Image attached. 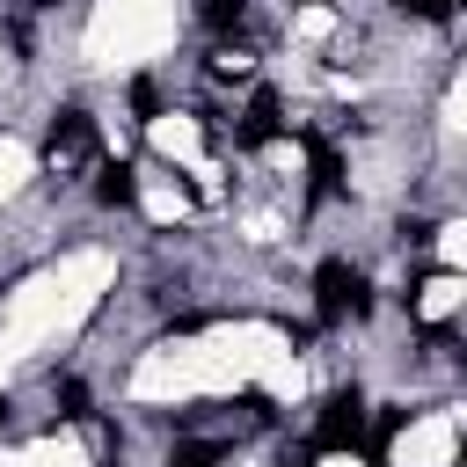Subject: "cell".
Here are the masks:
<instances>
[{"label": "cell", "mask_w": 467, "mask_h": 467, "mask_svg": "<svg viewBox=\"0 0 467 467\" xmlns=\"http://www.w3.org/2000/svg\"><path fill=\"white\" fill-rule=\"evenodd\" d=\"M95 197H102V204H117V212H124V204H139V175H131L124 161H109V168H102V182H95Z\"/></svg>", "instance_id": "cell-6"}, {"label": "cell", "mask_w": 467, "mask_h": 467, "mask_svg": "<svg viewBox=\"0 0 467 467\" xmlns=\"http://www.w3.org/2000/svg\"><path fill=\"white\" fill-rule=\"evenodd\" d=\"M36 7H58V0H36Z\"/></svg>", "instance_id": "cell-12"}, {"label": "cell", "mask_w": 467, "mask_h": 467, "mask_svg": "<svg viewBox=\"0 0 467 467\" xmlns=\"http://www.w3.org/2000/svg\"><path fill=\"white\" fill-rule=\"evenodd\" d=\"M277 95L270 88H255V102H248V124H241V146H263V139H277Z\"/></svg>", "instance_id": "cell-4"}, {"label": "cell", "mask_w": 467, "mask_h": 467, "mask_svg": "<svg viewBox=\"0 0 467 467\" xmlns=\"http://www.w3.org/2000/svg\"><path fill=\"white\" fill-rule=\"evenodd\" d=\"M175 467H219V452H212V445H182V452H175Z\"/></svg>", "instance_id": "cell-10"}, {"label": "cell", "mask_w": 467, "mask_h": 467, "mask_svg": "<svg viewBox=\"0 0 467 467\" xmlns=\"http://www.w3.org/2000/svg\"><path fill=\"white\" fill-rule=\"evenodd\" d=\"M95 153V117L88 109H58V124H51V139H44V161L51 168H80Z\"/></svg>", "instance_id": "cell-3"}, {"label": "cell", "mask_w": 467, "mask_h": 467, "mask_svg": "<svg viewBox=\"0 0 467 467\" xmlns=\"http://www.w3.org/2000/svg\"><path fill=\"white\" fill-rule=\"evenodd\" d=\"M0 416H7V401H0Z\"/></svg>", "instance_id": "cell-13"}, {"label": "cell", "mask_w": 467, "mask_h": 467, "mask_svg": "<svg viewBox=\"0 0 467 467\" xmlns=\"http://www.w3.org/2000/svg\"><path fill=\"white\" fill-rule=\"evenodd\" d=\"M131 109L153 117V109H161V88H153V80H131Z\"/></svg>", "instance_id": "cell-8"}, {"label": "cell", "mask_w": 467, "mask_h": 467, "mask_svg": "<svg viewBox=\"0 0 467 467\" xmlns=\"http://www.w3.org/2000/svg\"><path fill=\"white\" fill-rule=\"evenodd\" d=\"M58 401H66V416H88V387H80V379H66V387H58Z\"/></svg>", "instance_id": "cell-9"}, {"label": "cell", "mask_w": 467, "mask_h": 467, "mask_svg": "<svg viewBox=\"0 0 467 467\" xmlns=\"http://www.w3.org/2000/svg\"><path fill=\"white\" fill-rule=\"evenodd\" d=\"M358 445H365V401H358V387H343L314 416V452H358Z\"/></svg>", "instance_id": "cell-1"}, {"label": "cell", "mask_w": 467, "mask_h": 467, "mask_svg": "<svg viewBox=\"0 0 467 467\" xmlns=\"http://www.w3.org/2000/svg\"><path fill=\"white\" fill-rule=\"evenodd\" d=\"M197 15H204V22H212V29H234V22H241V15H248V0H204V7H197Z\"/></svg>", "instance_id": "cell-7"}, {"label": "cell", "mask_w": 467, "mask_h": 467, "mask_svg": "<svg viewBox=\"0 0 467 467\" xmlns=\"http://www.w3.org/2000/svg\"><path fill=\"white\" fill-rule=\"evenodd\" d=\"M306 161H314V182H306V204H328V197H336V175H343V168H336V153H328L321 139L306 146Z\"/></svg>", "instance_id": "cell-5"}, {"label": "cell", "mask_w": 467, "mask_h": 467, "mask_svg": "<svg viewBox=\"0 0 467 467\" xmlns=\"http://www.w3.org/2000/svg\"><path fill=\"white\" fill-rule=\"evenodd\" d=\"M401 7H416V15H445V0H401Z\"/></svg>", "instance_id": "cell-11"}, {"label": "cell", "mask_w": 467, "mask_h": 467, "mask_svg": "<svg viewBox=\"0 0 467 467\" xmlns=\"http://www.w3.org/2000/svg\"><path fill=\"white\" fill-rule=\"evenodd\" d=\"M314 314H321V321L365 314V277H358L350 263H336V255H328V263L314 270Z\"/></svg>", "instance_id": "cell-2"}]
</instances>
